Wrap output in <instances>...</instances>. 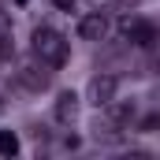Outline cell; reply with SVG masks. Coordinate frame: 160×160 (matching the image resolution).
<instances>
[{"label": "cell", "mask_w": 160, "mask_h": 160, "mask_svg": "<svg viewBox=\"0 0 160 160\" xmlns=\"http://www.w3.org/2000/svg\"><path fill=\"white\" fill-rule=\"evenodd\" d=\"M34 56L45 67H63L67 56H71V45H67L63 34H56L52 26H38L34 30Z\"/></svg>", "instance_id": "cell-1"}, {"label": "cell", "mask_w": 160, "mask_h": 160, "mask_svg": "<svg viewBox=\"0 0 160 160\" xmlns=\"http://www.w3.org/2000/svg\"><path fill=\"white\" fill-rule=\"evenodd\" d=\"M119 34L130 41V45H138V48H153V41H157V26H153L149 19L127 15V19H119Z\"/></svg>", "instance_id": "cell-2"}, {"label": "cell", "mask_w": 160, "mask_h": 160, "mask_svg": "<svg viewBox=\"0 0 160 160\" xmlns=\"http://www.w3.org/2000/svg\"><path fill=\"white\" fill-rule=\"evenodd\" d=\"M116 89H119V78L116 75H93L89 78V101L97 108H104L108 101H116Z\"/></svg>", "instance_id": "cell-3"}, {"label": "cell", "mask_w": 160, "mask_h": 160, "mask_svg": "<svg viewBox=\"0 0 160 160\" xmlns=\"http://www.w3.org/2000/svg\"><path fill=\"white\" fill-rule=\"evenodd\" d=\"M52 116H56V123L71 127V123L78 119V93H75V89H63V93L56 97V104H52Z\"/></svg>", "instance_id": "cell-4"}, {"label": "cell", "mask_w": 160, "mask_h": 160, "mask_svg": "<svg viewBox=\"0 0 160 160\" xmlns=\"http://www.w3.org/2000/svg\"><path fill=\"white\" fill-rule=\"evenodd\" d=\"M104 34H108V19H104V11H89V15L78 19V38L82 41H101Z\"/></svg>", "instance_id": "cell-5"}, {"label": "cell", "mask_w": 160, "mask_h": 160, "mask_svg": "<svg viewBox=\"0 0 160 160\" xmlns=\"http://www.w3.org/2000/svg\"><path fill=\"white\" fill-rule=\"evenodd\" d=\"M19 82H22L26 89H34V93H38V89L48 86V75H41L38 67H19Z\"/></svg>", "instance_id": "cell-6"}, {"label": "cell", "mask_w": 160, "mask_h": 160, "mask_svg": "<svg viewBox=\"0 0 160 160\" xmlns=\"http://www.w3.org/2000/svg\"><path fill=\"white\" fill-rule=\"evenodd\" d=\"M19 153V138L11 130H0V157H15Z\"/></svg>", "instance_id": "cell-7"}, {"label": "cell", "mask_w": 160, "mask_h": 160, "mask_svg": "<svg viewBox=\"0 0 160 160\" xmlns=\"http://www.w3.org/2000/svg\"><path fill=\"white\" fill-rule=\"evenodd\" d=\"M119 4H123V8H134V4H138V0H119Z\"/></svg>", "instance_id": "cell-8"}, {"label": "cell", "mask_w": 160, "mask_h": 160, "mask_svg": "<svg viewBox=\"0 0 160 160\" xmlns=\"http://www.w3.org/2000/svg\"><path fill=\"white\" fill-rule=\"evenodd\" d=\"M0 34H8V22H4V19H0Z\"/></svg>", "instance_id": "cell-9"}, {"label": "cell", "mask_w": 160, "mask_h": 160, "mask_svg": "<svg viewBox=\"0 0 160 160\" xmlns=\"http://www.w3.org/2000/svg\"><path fill=\"white\" fill-rule=\"evenodd\" d=\"M15 4H19V8H22V4H30V0H15Z\"/></svg>", "instance_id": "cell-10"}]
</instances>
